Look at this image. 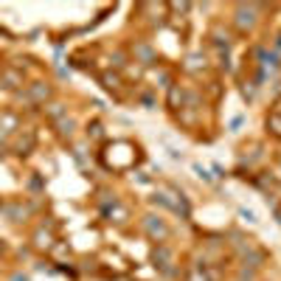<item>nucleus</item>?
Wrapping results in <instances>:
<instances>
[{
	"label": "nucleus",
	"mask_w": 281,
	"mask_h": 281,
	"mask_svg": "<svg viewBox=\"0 0 281 281\" xmlns=\"http://www.w3.org/2000/svg\"><path fill=\"white\" fill-rule=\"evenodd\" d=\"M270 129H273V132L275 135H278V138H281V116H270Z\"/></svg>",
	"instance_id": "1"
}]
</instances>
